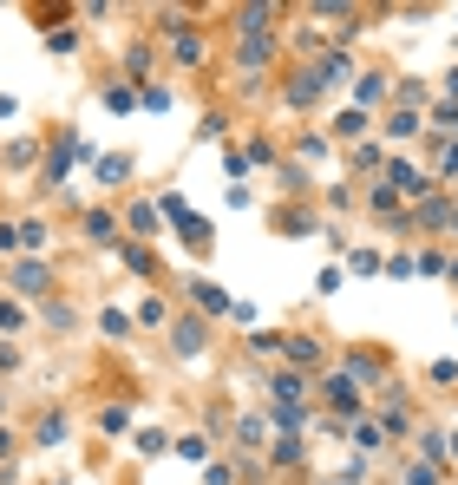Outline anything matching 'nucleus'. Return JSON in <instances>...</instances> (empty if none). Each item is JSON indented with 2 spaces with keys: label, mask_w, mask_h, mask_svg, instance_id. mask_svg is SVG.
Masks as SVG:
<instances>
[{
  "label": "nucleus",
  "mask_w": 458,
  "mask_h": 485,
  "mask_svg": "<svg viewBox=\"0 0 458 485\" xmlns=\"http://www.w3.org/2000/svg\"><path fill=\"white\" fill-rule=\"evenodd\" d=\"M386 184H393L400 197H413V204H426V191H432V177L419 171V164H406V158L393 164V171H386Z\"/></svg>",
  "instance_id": "obj_2"
},
{
  "label": "nucleus",
  "mask_w": 458,
  "mask_h": 485,
  "mask_svg": "<svg viewBox=\"0 0 458 485\" xmlns=\"http://www.w3.org/2000/svg\"><path fill=\"white\" fill-rule=\"evenodd\" d=\"M386 138H419V112H413V106H400L393 119H386Z\"/></svg>",
  "instance_id": "obj_9"
},
{
  "label": "nucleus",
  "mask_w": 458,
  "mask_h": 485,
  "mask_svg": "<svg viewBox=\"0 0 458 485\" xmlns=\"http://www.w3.org/2000/svg\"><path fill=\"white\" fill-rule=\"evenodd\" d=\"M446 453H452V459H458V433H452V440H446Z\"/></svg>",
  "instance_id": "obj_33"
},
{
  "label": "nucleus",
  "mask_w": 458,
  "mask_h": 485,
  "mask_svg": "<svg viewBox=\"0 0 458 485\" xmlns=\"http://www.w3.org/2000/svg\"><path fill=\"white\" fill-rule=\"evenodd\" d=\"M98 426H105V433H125L131 413H125V407H105V413H98Z\"/></svg>",
  "instance_id": "obj_21"
},
{
  "label": "nucleus",
  "mask_w": 458,
  "mask_h": 485,
  "mask_svg": "<svg viewBox=\"0 0 458 485\" xmlns=\"http://www.w3.org/2000/svg\"><path fill=\"white\" fill-rule=\"evenodd\" d=\"M98 98H105V112H131V106H138V92H131V86H105Z\"/></svg>",
  "instance_id": "obj_16"
},
{
  "label": "nucleus",
  "mask_w": 458,
  "mask_h": 485,
  "mask_svg": "<svg viewBox=\"0 0 458 485\" xmlns=\"http://www.w3.org/2000/svg\"><path fill=\"white\" fill-rule=\"evenodd\" d=\"M7 282H13V295H46L53 289V270H46V262H13Z\"/></svg>",
  "instance_id": "obj_1"
},
{
  "label": "nucleus",
  "mask_w": 458,
  "mask_h": 485,
  "mask_svg": "<svg viewBox=\"0 0 458 485\" xmlns=\"http://www.w3.org/2000/svg\"><path fill=\"white\" fill-rule=\"evenodd\" d=\"M40 446H66V420H59V413H46V420H40Z\"/></svg>",
  "instance_id": "obj_18"
},
{
  "label": "nucleus",
  "mask_w": 458,
  "mask_h": 485,
  "mask_svg": "<svg viewBox=\"0 0 458 485\" xmlns=\"http://www.w3.org/2000/svg\"><path fill=\"white\" fill-rule=\"evenodd\" d=\"M361 131H367V112H361V106H353V112H341V119H334V138H361Z\"/></svg>",
  "instance_id": "obj_14"
},
{
  "label": "nucleus",
  "mask_w": 458,
  "mask_h": 485,
  "mask_svg": "<svg viewBox=\"0 0 458 485\" xmlns=\"http://www.w3.org/2000/svg\"><path fill=\"white\" fill-rule=\"evenodd\" d=\"M446 276H452V282H458V256H452V262H446Z\"/></svg>",
  "instance_id": "obj_34"
},
{
  "label": "nucleus",
  "mask_w": 458,
  "mask_h": 485,
  "mask_svg": "<svg viewBox=\"0 0 458 485\" xmlns=\"http://www.w3.org/2000/svg\"><path fill=\"white\" fill-rule=\"evenodd\" d=\"M229 479H236V473H229V465H216V459H210V465H203V485H229Z\"/></svg>",
  "instance_id": "obj_27"
},
{
  "label": "nucleus",
  "mask_w": 458,
  "mask_h": 485,
  "mask_svg": "<svg viewBox=\"0 0 458 485\" xmlns=\"http://www.w3.org/2000/svg\"><path fill=\"white\" fill-rule=\"evenodd\" d=\"M301 459V440H276V465H295Z\"/></svg>",
  "instance_id": "obj_26"
},
{
  "label": "nucleus",
  "mask_w": 458,
  "mask_h": 485,
  "mask_svg": "<svg viewBox=\"0 0 458 485\" xmlns=\"http://www.w3.org/2000/svg\"><path fill=\"white\" fill-rule=\"evenodd\" d=\"M282 348H288V361H295V367H314V361H321V341H314V334H282Z\"/></svg>",
  "instance_id": "obj_4"
},
{
  "label": "nucleus",
  "mask_w": 458,
  "mask_h": 485,
  "mask_svg": "<svg viewBox=\"0 0 458 485\" xmlns=\"http://www.w3.org/2000/svg\"><path fill=\"white\" fill-rule=\"evenodd\" d=\"M446 98H458V66H452V73H446Z\"/></svg>",
  "instance_id": "obj_32"
},
{
  "label": "nucleus",
  "mask_w": 458,
  "mask_h": 485,
  "mask_svg": "<svg viewBox=\"0 0 458 485\" xmlns=\"http://www.w3.org/2000/svg\"><path fill=\"white\" fill-rule=\"evenodd\" d=\"M13 459V433H0V465H7Z\"/></svg>",
  "instance_id": "obj_31"
},
{
  "label": "nucleus",
  "mask_w": 458,
  "mask_h": 485,
  "mask_svg": "<svg viewBox=\"0 0 458 485\" xmlns=\"http://www.w3.org/2000/svg\"><path fill=\"white\" fill-rule=\"evenodd\" d=\"M190 295H197V309H216V315L229 309V295L216 289V282H190Z\"/></svg>",
  "instance_id": "obj_12"
},
{
  "label": "nucleus",
  "mask_w": 458,
  "mask_h": 485,
  "mask_svg": "<svg viewBox=\"0 0 458 485\" xmlns=\"http://www.w3.org/2000/svg\"><path fill=\"white\" fill-rule=\"evenodd\" d=\"M268 400H276V407H301V374H288V367H282V374L268 380Z\"/></svg>",
  "instance_id": "obj_6"
},
{
  "label": "nucleus",
  "mask_w": 458,
  "mask_h": 485,
  "mask_svg": "<svg viewBox=\"0 0 458 485\" xmlns=\"http://www.w3.org/2000/svg\"><path fill=\"white\" fill-rule=\"evenodd\" d=\"M164 446H171V440H164V433H158V426H151V433H138V453H151V459H158V453H164Z\"/></svg>",
  "instance_id": "obj_23"
},
{
  "label": "nucleus",
  "mask_w": 458,
  "mask_h": 485,
  "mask_svg": "<svg viewBox=\"0 0 458 485\" xmlns=\"http://www.w3.org/2000/svg\"><path fill=\"white\" fill-rule=\"evenodd\" d=\"M353 446H361L367 459H380V446H386V426H380V420H361V426H353Z\"/></svg>",
  "instance_id": "obj_7"
},
{
  "label": "nucleus",
  "mask_w": 458,
  "mask_h": 485,
  "mask_svg": "<svg viewBox=\"0 0 458 485\" xmlns=\"http://www.w3.org/2000/svg\"><path fill=\"white\" fill-rule=\"evenodd\" d=\"M98 328H105V334H131V315H118V309H105V315H98Z\"/></svg>",
  "instance_id": "obj_22"
},
{
  "label": "nucleus",
  "mask_w": 458,
  "mask_h": 485,
  "mask_svg": "<svg viewBox=\"0 0 458 485\" xmlns=\"http://www.w3.org/2000/svg\"><path fill=\"white\" fill-rule=\"evenodd\" d=\"M439 177H458V145H446V152H439Z\"/></svg>",
  "instance_id": "obj_28"
},
{
  "label": "nucleus",
  "mask_w": 458,
  "mask_h": 485,
  "mask_svg": "<svg viewBox=\"0 0 458 485\" xmlns=\"http://www.w3.org/2000/svg\"><path fill=\"white\" fill-rule=\"evenodd\" d=\"M131 230H138V237H151V230H158V204H138V210H131Z\"/></svg>",
  "instance_id": "obj_19"
},
{
  "label": "nucleus",
  "mask_w": 458,
  "mask_h": 485,
  "mask_svg": "<svg viewBox=\"0 0 458 485\" xmlns=\"http://www.w3.org/2000/svg\"><path fill=\"white\" fill-rule=\"evenodd\" d=\"M347 270H353V276H380V270H386V256H380V249H353Z\"/></svg>",
  "instance_id": "obj_11"
},
{
  "label": "nucleus",
  "mask_w": 458,
  "mask_h": 485,
  "mask_svg": "<svg viewBox=\"0 0 458 485\" xmlns=\"http://www.w3.org/2000/svg\"><path fill=\"white\" fill-rule=\"evenodd\" d=\"M367 204L380 210V216H393V210H400V191H393V184H373V191H367Z\"/></svg>",
  "instance_id": "obj_13"
},
{
  "label": "nucleus",
  "mask_w": 458,
  "mask_h": 485,
  "mask_svg": "<svg viewBox=\"0 0 458 485\" xmlns=\"http://www.w3.org/2000/svg\"><path fill=\"white\" fill-rule=\"evenodd\" d=\"M452 237H458V204H452Z\"/></svg>",
  "instance_id": "obj_35"
},
{
  "label": "nucleus",
  "mask_w": 458,
  "mask_h": 485,
  "mask_svg": "<svg viewBox=\"0 0 458 485\" xmlns=\"http://www.w3.org/2000/svg\"><path fill=\"white\" fill-rule=\"evenodd\" d=\"M131 177V158H98V184H125Z\"/></svg>",
  "instance_id": "obj_15"
},
{
  "label": "nucleus",
  "mask_w": 458,
  "mask_h": 485,
  "mask_svg": "<svg viewBox=\"0 0 458 485\" xmlns=\"http://www.w3.org/2000/svg\"><path fill=\"white\" fill-rule=\"evenodd\" d=\"M236 440H243V446H262V420H256V413H249V420L236 426Z\"/></svg>",
  "instance_id": "obj_24"
},
{
  "label": "nucleus",
  "mask_w": 458,
  "mask_h": 485,
  "mask_svg": "<svg viewBox=\"0 0 458 485\" xmlns=\"http://www.w3.org/2000/svg\"><path fill=\"white\" fill-rule=\"evenodd\" d=\"M138 106H144V112H171V92H164V86H144Z\"/></svg>",
  "instance_id": "obj_20"
},
{
  "label": "nucleus",
  "mask_w": 458,
  "mask_h": 485,
  "mask_svg": "<svg viewBox=\"0 0 458 485\" xmlns=\"http://www.w3.org/2000/svg\"><path fill=\"white\" fill-rule=\"evenodd\" d=\"M328 400L341 413H361V380H353V374H328Z\"/></svg>",
  "instance_id": "obj_3"
},
{
  "label": "nucleus",
  "mask_w": 458,
  "mask_h": 485,
  "mask_svg": "<svg viewBox=\"0 0 458 485\" xmlns=\"http://www.w3.org/2000/svg\"><path fill=\"white\" fill-rule=\"evenodd\" d=\"M59 485H66V479H59Z\"/></svg>",
  "instance_id": "obj_37"
},
{
  "label": "nucleus",
  "mask_w": 458,
  "mask_h": 485,
  "mask_svg": "<svg viewBox=\"0 0 458 485\" xmlns=\"http://www.w3.org/2000/svg\"><path fill=\"white\" fill-rule=\"evenodd\" d=\"M380 98H386V79H380V73H361V79H353V106H361V112H373Z\"/></svg>",
  "instance_id": "obj_5"
},
{
  "label": "nucleus",
  "mask_w": 458,
  "mask_h": 485,
  "mask_svg": "<svg viewBox=\"0 0 458 485\" xmlns=\"http://www.w3.org/2000/svg\"><path fill=\"white\" fill-rule=\"evenodd\" d=\"M177 355H183V361L203 355V322H177Z\"/></svg>",
  "instance_id": "obj_8"
},
{
  "label": "nucleus",
  "mask_w": 458,
  "mask_h": 485,
  "mask_svg": "<svg viewBox=\"0 0 458 485\" xmlns=\"http://www.w3.org/2000/svg\"><path fill=\"white\" fill-rule=\"evenodd\" d=\"M13 249H20V230H13V223H0V256H13Z\"/></svg>",
  "instance_id": "obj_29"
},
{
  "label": "nucleus",
  "mask_w": 458,
  "mask_h": 485,
  "mask_svg": "<svg viewBox=\"0 0 458 485\" xmlns=\"http://www.w3.org/2000/svg\"><path fill=\"white\" fill-rule=\"evenodd\" d=\"M86 237L92 243H118V223H112L105 210H86Z\"/></svg>",
  "instance_id": "obj_10"
},
{
  "label": "nucleus",
  "mask_w": 458,
  "mask_h": 485,
  "mask_svg": "<svg viewBox=\"0 0 458 485\" xmlns=\"http://www.w3.org/2000/svg\"><path fill=\"white\" fill-rule=\"evenodd\" d=\"M400 485H439V465L413 459V465H406V473H400Z\"/></svg>",
  "instance_id": "obj_17"
},
{
  "label": "nucleus",
  "mask_w": 458,
  "mask_h": 485,
  "mask_svg": "<svg viewBox=\"0 0 458 485\" xmlns=\"http://www.w3.org/2000/svg\"><path fill=\"white\" fill-rule=\"evenodd\" d=\"M20 322H27L20 309H13V302H0V328H20Z\"/></svg>",
  "instance_id": "obj_30"
},
{
  "label": "nucleus",
  "mask_w": 458,
  "mask_h": 485,
  "mask_svg": "<svg viewBox=\"0 0 458 485\" xmlns=\"http://www.w3.org/2000/svg\"><path fill=\"white\" fill-rule=\"evenodd\" d=\"M177 453L183 459H210V440H197V433H190V440H177Z\"/></svg>",
  "instance_id": "obj_25"
},
{
  "label": "nucleus",
  "mask_w": 458,
  "mask_h": 485,
  "mask_svg": "<svg viewBox=\"0 0 458 485\" xmlns=\"http://www.w3.org/2000/svg\"><path fill=\"white\" fill-rule=\"evenodd\" d=\"M341 485H353V479H341Z\"/></svg>",
  "instance_id": "obj_36"
}]
</instances>
